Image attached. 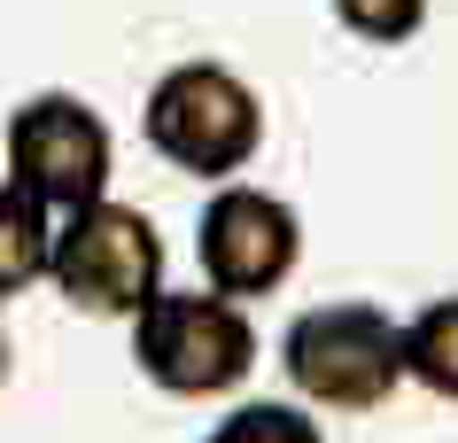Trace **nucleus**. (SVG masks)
<instances>
[{"label": "nucleus", "instance_id": "nucleus-10", "mask_svg": "<svg viewBox=\"0 0 458 443\" xmlns=\"http://www.w3.org/2000/svg\"><path fill=\"white\" fill-rule=\"evenodd\" d=\"M335 24L365 47H411L420 24H428V0H327Z\"/></svg>", "mask_w": 458, "mask_h": 443}, {"label": "nucleus", "instance_id": "nucleus-5", "mask_svg": "<svg viewBox=\"0 0 458 443\" xmlns=\"http://www.w3.org/2000/svg\"><path fill=\"white\" fill-rule=\"evenodd\" d=\"M0 156H8V179L24 187L31 202H47L55 218L78 210V202L109 195V172H117V132L94 101L63 94H31L8 109V132H0Z\"/></svg>", "mask_w": 458, "mask_h": 443}, {"label": "nucleus", "instance_id": "nucleus-2", "mask_svg": "<svg viewBox=\"0 0 458 443\" xmlns=\"http://www.w3.org/2000/svg\"><path fill=\"white\" fill-rule=\"evenodd\" d=\"M280 373L303 405L327 413H373L404 389V319H388L381 303L342 295L295 311L280 335Z\"/></svg>", "mask_w": 458, "mask_h": 443}, {"label": "nucleus", "instance_id": "nucleus-6", "mask_svg": "<svg viewBox=\"0 0 458 443\" xmlns=\"http://www.w3.org/2000/svg\"><path fill=\"white\" fill-rule=\"evenodd\" d=\"M295 257H303V218L288 195L249 187V179H217V195L194 218V265L202 288L233 295V303H265L288 288Z\"/></svg>", "mask_w": 458, "mask_h": 443}, {"label": "nucleus", "instance_id": "nucleus-7", "mask_svg": "<svg viewBox=\"0 0 458 443\" xmlns=\"http://www.w3.org/2000/svg\"><path fill=\"white\" fill-rule=\"evenodd\" d=\"M47 249H55V210L31 202L16 179H0V303H16L24 288L47 280Z\"/></svg>", "mask_w": 458, "mask_h": 443}, {"label": "nucleus", "instance_id": "nucleus-9", "mask_svg": "<svg viewBox=\"0 0 458 443\" xmlns=\"http://www.w3.org/2000/svg\"><path fill=\"white\" fill-rule=\"evenodd\" d=\"M202 443H327V436H318V420L303 413V405H265V396H249V405H233Z\"/></svg>", "mask_w": 458, "mask_h": 443}, {"label": "nucleus", "instance_id": "nucleus-3", "mask_svg": "<svg viewBox=\"0 0 458 443\" xmlns=\"http://www.w3.org/2000/svg\"><path fill=\"white\" fill-rule=\"evenodd\" d=\"M132 366L164 396H233L257 366V327L217 288H156L132 311Z\"/></svg>", "mask_w": 458, "mask_h": 443}, {"label": "nucleus", "instance_id": "nucleus-4", "mask_svg": "<svg viewBox=\"0 0 458 443\" xmlns=\"http://www.w3.org/2000/svg\"><path fill=\"white\" fill-rule=\"evenodd\" d=\"M47 288L86 311V319H132L148 295L164 288V234L148 210L101 195L55 218V249H47Z\"/></svg>", "mask_w": 458, "mask_h": 443}, {"label": "nucleus", "instance_id": "nucleus-11", "mask_svg": "<svg viewBox=\"0 0 458 443\" xmlns=\"http://www.w3.org/2000/svg\"><path fill=\"white\" fill-rule=\"evenodd\" d=\"M8 373H16V350H8V335H0V389H8Z\"/></svg>", "mask_w": 458, "mask_h": 443}, {"label": "nucleus", "instance_id": "nucleus-8", "mask_svg": "<svg viewBox=\"0 0 458 443\" xmlns=\"http://www.w3.org/2000/svg\"><path fill=\"white\" fill-rule=\"evenodd\" d=\"M404 381L458 405V295H428L404 319Z\"/></svg>", "mask_w": 458, "mask_h": 443}, {"label": "nucleus", "instance_id": "nucleus-1", "mask_svg": "<svg viewBox=\"0 0 458 443\" xmlns=\"http://www.w3.org/2000/svg\"><path fill=\"white\" fill-rule=\"evenodd\" d=\"M140 132L171 172L187 179H242V164L265 148V101L233 63L187 55L171 63L140 101Z\"/></svg>", "mask_w": 458, "mask_h": 443}]
</instances>
